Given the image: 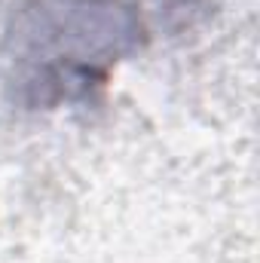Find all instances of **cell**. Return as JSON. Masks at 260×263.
<instances>
[{
	"instance_id": "6da1fadb",
	"label": "cell",
	"mask_w": 260,
	"mask_h": 263,
	"mask_svg": "<svg viewBox=\"0 0 260 263\" xmlns=\"http://www.w3.org/2000/svg\"><path fill=\"white\" fill-rule=\"evenodd\" d=\"M144 40L129 0H25L3 34L9 95L28 110L86 104Z\"/></svg>"
}]
</instances>
